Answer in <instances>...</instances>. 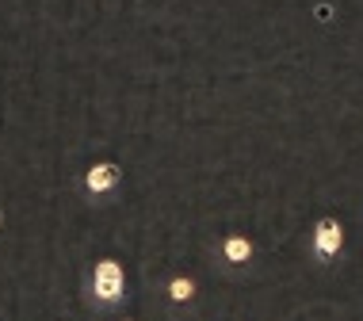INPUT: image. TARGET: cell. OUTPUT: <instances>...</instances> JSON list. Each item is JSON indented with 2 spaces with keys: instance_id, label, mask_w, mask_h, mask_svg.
Instances as JSON below:
<instances>
[{
  "instance_id": "cell-1",
  "label": "cell",
  "mask_w": 363,
  "mask_h": 321,
  "mask_svg": "<svg viewBox=\"0 0 363 321\" xmlns=\"http://www.w3.org/2000/svg\"><path fill=\"white\" fill-rule=\"evenodd\" d=\"M84 295L96 310H119L130 298V279H126L123 260L115 257H100L84 276Z\"/></svg>"
},
{
  "instance_id": "cell-2",
  "label": "cell",
  "mask_w": 363,
  "mask_h": 321,
  "mask_svg": "<svg viewBox=\"0 0 363 321\" xmlns=\"http://www.w3.org/2000/svg\"><path fill=\"white\" fill-rule=\"evenodd\" d=\"M310 257L321 268H329L333 260L345 257V222L333 218V214H321L310 230Z\"/></svg>"
},
{
  "instance_id": "cell-3",
  "label": "cell",
  "mask_w": 363,
  "mask_h": 321,
  "mask_svg": "<svg viewBox=\"0 0 363 321\" xmlns=\"http://www.w3.org/2000/svg\"><path fill=\"white\" fill-rule=\"evenodd\" d=\"M214 257H218V264L225 271H249L252 264H257V241L249 237V233H222L218 245H214Z\"/></svg>"
},
{
  "instance_id": "cell-4",
  "label": "cell",
  "mask_w": 363,
  "mask_h": 321,
  "mask_svg": "<svg viewBox=\"0 0 363 321\" xmlns=\"http://www.w3.org/2000/svg\"><path fill=\"white\" fill-rule=\"evenodd\" d=\"M123 180H126V169L119 161H96V164L84 169L81 191L88 199H107V196H115V191L123 188Z\"/></svg>"
},
{
  "instance_id": "cell-5",
  "label": "cell",
  "mask_w": 363,
  "mask_h": 321,
  "mask_svg": "<svg viewBox=\"0 0 363 321\" xmlns=\"http://www.w3.org/2000/svg\"><path fill=\"white\" fill-rule=\"evenodd\" d=\"M164 298H169L172 306H191L195 298H199V283H195L191 276H169L164 279Z\"/></svg>"
},
{
  "instance_id": "cell-6",
  "label": "cell",
  "mask_w": 363,
  "mask_h": 321,
  "mask_svg": "<svg viewBox=\"0 0 363 321\" xmlns=\"http://www.w3.org/2000/svg\"><path fill=\"white\" fill-rule=\"evenodd\" d=\"M115 321H138V317H115Z\"/></svg>"
},
{
  "instance_id": "cell-7",
  "label": "cell",
  "mask_w": 363,
  "mask_h": 321,
  "mask_svg": "<svg viewBox=\"0 0 363 321\" xmlns=\"http://www.w3.org/2000/svg\"><path fill=\"white\" fill-rule=\"evenodd\" d=\"M0 226H4V214H0Z\"/></svg>"
}]
</instances>
